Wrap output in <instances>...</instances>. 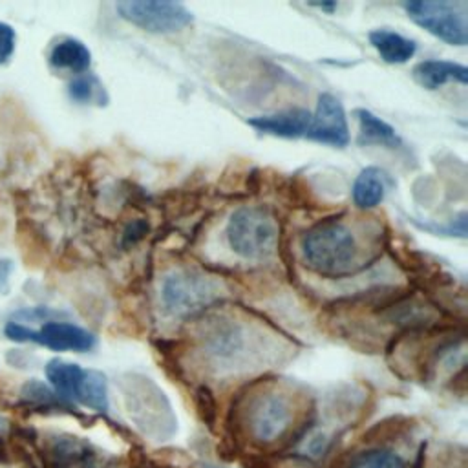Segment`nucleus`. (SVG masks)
<instances>
[{
	"mask_svg": "<svg viewBox=\"0 0 468 468\" xmlns=\"http://www.w3.org/2000/svg\"><path fill=\"white\" fill-rule=\"evenodd\" d=\"M305 263L325 276H340L351 271L358 258L355 234L340 221H324L302 238Z\"/></svg>",
	"mask_w": 468,
	"mask_h": 468,
	"instance_id": "f257e3e1",
	"label": "nucleus"
},
{
	"mask_svg": "<svg viewBox=\"0 0 468 468\" xmlns=\"http://www.w3.org/2000/svg\"><path fill=\"white\" fill-rule=\"evenodd\" d=\"M278 223L265 208L241 207L229 218L227 241L230 249L245 260L271 256L278 245Z\"/></svg>",
	"mask_w": 468,
	"mask_h": 468,
	"instance_id": "f03ea898",
	"label": "nucleus"
},
{
	"mask_svg": "<svg viewBox=\"0 0 468 468\" xmlns=\"http://www.w3.org/2000/svg\"><path fill=\"white\" fill-rule=\"evenodd\" d=\"M408 16L430 35L452 46L468 42V4L461 0H411L404 2Z\"/></svg>",
	"mask_w": 468,
	"mask_h": 468,
	"instance_id": "7ed1b4c3",
	"label": "nucleus"
},
{
	"mask_svg": "<svg viewBox=\"0 0 468 468\" xmlns=\"http://www.w3.org/2000/svg\"><path fill=\"white\" fill-rule=\"evenodd\" d=\"M219 298V285L199 272L174 271L165 276L161 300L165 311L176 318L192 316Z\"/></svg>",
	"mask_w": 468,
	"mask_h": 468,
	"instance_id": "20e7f679",
	"label": "nucleus"
},
{
	"mask_svg": "<svg viewBox=\"0 0 468 468\" xmlns=\"http://www.w3.org/2000/svg\"><path fill=\"white\" fill-rule=\"evenodd\" d=\"M292 402L287 395L278 391H265L256 395L247 408L245 422L254 442L272 444L280 441L292 422Z\"/></svg>",
	"mask_w": 468,
	"mask_h": 468,
	"instance_id": "39448f33",
	"label": "nucleus"
},
{
	"mask_svg": "<svg viewBox=\"0 0 468 468\" xmlns=\"http://www.w3.org/2000/svg\"><path fill=\"white\" fill-rule=\"evenodd\" d=\"M4 333L15 342H37L53 351H90L95 346V336L80 325L71 322L49 320L38 331L11 320L5 324Z\"/></svg>",
	"mask_w": 468,
	"mask_h": 468,
	"instance_id": "423d86ee",
	"label": "nucleus"
},
{
	"mask_svg": "<svg viewBox=\"0 0 468 468\" xmlns=\"http://www.w3.org/2000/svg\"><path fill=\"white\" fill-rule=\"evenodd\" d=\"M115 7L121 18L150 33H174L192 22V13L177 2L128 0Z\"/></svg>",
	"mask_w": 468,
	"mask_h": 468,
	"instance_id": "0eeeda50",
	"label": "nucleus"
},
{
	"mask_svg": "<svg viewBox=\"0 0 468 468\" xmlns=\"http://www.w3.org/2000/svg\"><path fill=\"white\" fill-rule=\"evenodd\" d=\"M305 137L322 144L346 146L349 143V126L342 102L331 95L322 93L316 102V110L311 115V124Z\"/></svg>",
	"mask_w": 468,
	"mask_h": 468,
	"instance_id": "6e6552de",
	"label": "nucleus"
},
{
	"mask_svg": "<svg viewBox=\"0 0 468 468\" xmlns=\"http://www.w3.org/2000/svg\"><path fill=\"white\" fill-rule=\"evenodd\" d=\"M51 461L55 468H102V457L88 441L79 437H57L51 448Z\"/></svg>",
	"mask_w": 468,
	"mask_h": 468,
	"instance_id": "1a4fd4ad",
	"label": "nucleus"
},
{
	"mask_svg": "<svg viewBox=\"0 0 468 468\" xmlns=\"http://www.w3.org/2000/svg\"><path fill=\"white\" fill-rule=\"evenodd\" d=\"M249 124L263 133H271L285 139H296L305 135L311 124V113L305 108H291L272 115L252 117L249 119Z\"/></svg>",
	"mask_w": 468,
	"mask_h": 468,
	"instance_id": "9d476101",
	"label": "nucleus"
},
{
	"mask_svg": "<svg viewBox=\"0 0 468 468\" xmlns=\"http://www.w3.org/2000/svg\"><path fill=\"white\" fill-rule=\"evenodd\" d=\"M413 79L426 90H437L446 82H468V69L463 64L448 60H422L411 69Z\"/></svg>",
	"mask_w": 468,
	"mask_h": 468,
	"instance_id": "9b49d317",
	"label": "nucleus"
},
{
	"mask_svg": "<svg viewBox=\"0 0 468 468\" xmlns=\"http://www.w3.org/2000/svg\"><path fill=\"white\" fill-rule=\"evenodd\" d=\"M355 115L358 119V137L356 143L360 146H386V148H399L400 137L397 135L395 128L389 126L386 121L371 113L369 110L358 108L355 110Z\"/></svg>",
	"mask_w": 468,
	"mask_h": 468,
	"instance_id": "f8f14e48",
	"label": "nucleus"
},
{
	"mask_svg": "<svg viewBox=\"0 0 468 468\" xmlns=\"http://www.w3.org/2000/svg\"><path fill=\"white\" fill-rule=\"evenodd\" d=\"M369 42L380 58L388 64H404L417 51L415 40L406 38L404 35L391 29H373L369 33Z\"/></svg>",
	"mask_w": 468,
	"mask_h": 468,
	"instance_id": "ddd939ff",
	"label": "nucleus"
},
{
	"mask_svg": "<svg viewBox=\"0 0 468 468\" xmlns=\"http://www.w3.org/2000/svg\"><path fill=\"white\" fill-rule=\"evenodd\" d=\"M84 375H86V369H82L75 362L53 358L46 364L48 380L51 382L55 391L64 399H71V400L77 399Z\"/></svg>",
	"mask_w": 468,
	"mask_h": 468,
	"instance_id": "4468645a",
	"label": "nucleus"
},
{
	"mask_svg": "<svg viewBox=\"0 0 468 468\" xmlns=\"http://www.w3.org/2000/svg\"><path fill=\"white\" fill-rule=\"evenodd\" d=\"M91 53L77 38H62L57 42L49 53V64L55 69L84 73L90 68Z\"/></svg>",
	"mask_w": 468,
	"mask_h": 468,
	"instance_id": "2eb2a0df",
	"label": "nucleus"
},
{
	"mask_svg": "<svg viewBox=\"0 0 468 468\" xmlns=\"http://www.w3.org/2000/svg\"><path fill=\"white\" fill-rule=\"evenodd\" d=\"M351 194H353V201L358 208L367 210V208L380 205L386 196V183H384L382 170H378L375 166L364 168L356 176Z\"/></svg>",
	"mask_w": 468,
	"mask_h": 468,
	"instance_id": "dca6fc26",
	"label": "nucleus"
},
{
	"mask_svg": "<svg viewBox=\"0 0 468 468\" xmlns=\"http://www.w3.org/2000/svg\"><path fill=\"white\" fill-rule=\"evenodd\" d=\"M75 400L90 410L106 411L108 410V388H106L104 375L99 371H93V369H86V375L82 378V384L79 388V395Z\"/></svg>",
	"mask_w": 468,
	"mask_h": 468,
	"instance_id": "f3484780",
	"label": "nucleus"
},
{
	"mask_svg": "<svg viewBox=\"0 0 468 468\" xmlns=\"http://www.w3.org/2000/svg\"><path fill=\"white\" fill-rule=\"evenodd\" d=\"M347 468H406V463L393 450L373 448L353 455Z\"/></svg>",
	"mask_w": 468,
	"mask_h": 468,
	"instance_id": "a211bd4d",
	"label": "nucleus"
},
{
	"mask_svg": "<svg viewBox=\"0 0 468 468\" xmlns=\"http://www.w3.org/2000/svg\"><path fill=\"white\" fill-rule=\"evenodd\" d=\"M68 93L77 102H99L102 101L104 90L97 77L93 75H79L68 84Z\"/></svg>",
	"mask_w": 468,
	"mask_h": 468,
	"instance_id": "6ab92c4d",
	"label": "nucleus"
},
{
	"mask_svg": "<svg viewBox=\"0 0 468 468\" xmlns=\"http://www.w3.org/2000/svg\"><path fill=\"white\" fill-rule=\"evenodd\" d=\"M13 51H15V29L9 24L0 22V64L7 62Z\"/></svg>",
	"mask_w": 468,
	"mask_h": 468,
	"instance_id": "aec40b11",
	"label": "nucleus"
},
{
	"mask_svg": "<svg viewBox=\"0 0 468 468\" xmlns=\"http://www.w3.org/2000/svg\"><path fill=\"white\" fill-rule=\"evenodd\" d=\"M11 271H13L11 260L0 258V289L7 283V280H9V276H11Z\"/></svg>",
	"mask_w": 468,
	"mask_h": 468,
	"instance_id": "412c9836",
	"label": "nucleus"
},
{
	"mask_svg": "<svg viewBox=\"0 0 468 468\" xmlns=\"http://www.w3.org/2000/svg\"><path fill=\"white\" fill-rule=\"evenodd\" d=\"M314 7H318V9H324V11H333V9H336V4L335 2H327V4H313Z\"/></svg>",
	"mask_w": 468,
	"mask_h": 468,
	"instance_id": "4be33fe9",
	"label": "nucleus"
}]
</instances>
